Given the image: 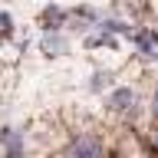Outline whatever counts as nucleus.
Returning a JSON list of instances; mask_svg holds the SVG:
<instances>
[{
	"mask_svg": "<svg viewBox=\"0 0 158 158\" xmlns=\"http://www.w3.org/2000/svg\"><path fill=\"white\" fill-rule=\"evenodd\" d=\"M69 158H99V142L92 135H79L69 145Z\"/></svg>",
	"mask_w": 158,
	"mask_h": 158,
	"instance_id": "obj_1",
	"label": "nucleus"
},
{
	"mask_svg": "<svg viewBox=\"0 0 158 158\" xmlns=\"http://www.w3.org/2000/svg\"><path fill=\"white\" fill-rule=\"evenodd\" d=\"M3 148H7V158H23V135L17 128H3Z\"/></svg>",
	"mask_w": 158,
	"mask_h": 158,
	"instance_id": "obj_2",
	"label": "nucleus"
},
{
	"mask_svg": "<svg viewBox=\"0 0 158 158\" xmlns=\"http://www.w3.org/2000/svg\"><path fill=\"white\" fill-rule=\"evenodd\" d=\"M132 99H135V92H132V89H115V92H112V96H109V106L115 109V112H125L128 106H132Z\"/></svg>",
	"mask_w": 158,
	"mask_h": 158,
	"instance_id": "obj_3",
	"label": "nucleus"
},
{
	"mask_svg": "<svg viewBox=\"0 0 158 158\" xmlns=\"http://www.w3.org/2000/svg\"><path fill=\"white\" fill-rule=\"evenodd\" d=\"M43 49H49V56H56V53H63L66 49V43H63V36H43Z\"/></svg>",
	"mask_w": 158,
	"mask_h": 158,
	"instance_id": "obj_4",
	"label": "nucleus"
},
{
	"mask_svg": "<svg viewBox=\"0 0 158 158\" xmlns=\"http://www.w3.org/2000/svg\"><path fill=\"white\" fill-rule=\"evenodd\" d=\"M43 20H46V27H56V20H59V10H56V7H49L46 13H43Z\"/></svg>",
	"mask_w": 158,
	"mask_h": 158,
	"instance_id": "obj_5",
	"label": "nucleus"
},
{
	"mask_svg": "<svg viewBox=\"0 0 158 158\" xmlns=\"http://www.w3.org/2000/svg\"><path fill=\"white\" fill-rule=\"evenodd\" d=\"M10 33V13H0V40Z\"/></svg>",
	"mask_w": 158,
	"mask_h": 158,
	"instance_id": "obj_6",
	"label": "nucleus"
},
{
	"mask_svg": "<svg viewBox=\"0 0 158 158\" xmlns=\"http://www.w3.org/2000/svg\"><path fill=\"white\" fill-rule=\"evenodd\" d=\"M106 86V76H102V73H99V76H92V89H102Z\"/></svg>",
	"mask_w": 158,
	"mask_h": 158,
	"instance_id": "obj_7",
	"label": "nucleus"
},
{
	"mask_svg": "<svg viewBox=\"0 0 158 158\" xmlns=\"http://www.w3.org/2000/svg\"><path fill=\"white\" fill-rule=\"evenodd\" d=\"M155 115H158V92H155Z\"/></svg>",
	"mask_w": 158,
	"mask_h": 158,
	"instance_id": "obj_8",
	"label": "nucleus"
}]
</instances>
